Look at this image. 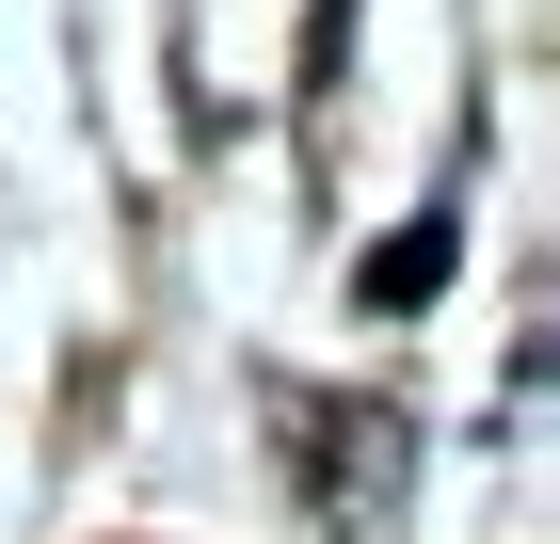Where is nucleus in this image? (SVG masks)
<instances>
[{
    "instance_id": "nucleus-1",
    "label": "nucleus",
    "mask_w": 560,
    "mask_h": 544,
    "mask_svg": "<svg viewBox=\"0 0 560 544\" xmlns=\"http://www.w3.org/2000/svg\"><path fill=\"white\" fill-rule=\"evenodd\" d=\"M448 289V224H400V241H369V273H352V304H432Z\"/></svg>"
}]
</instances>
